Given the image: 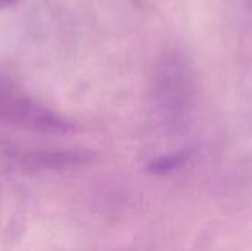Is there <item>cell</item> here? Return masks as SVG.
I'll return each mask as SVG.
<instances>
[{
  "instance_id": "obj_1",
  "label": "cell",
  "mask_w": 252,
  "mask_h": 251,
  "mask_svg": "<svg viewBox=\"0 0 252 251\" xmlns=\"http://www.w3.org/2000/svg\"><path fill=\"white\" fill-rule=\"evenodd\" d=\"M0 121L44 133H65L72 124L30 98L0 86Z\"/></svg>"
},
{
  "instance_id": "obj_2",
  "label": "cell",
  "mask_w": 252,
  "mask_h": 251,
  "mask_svg": "<svg viewBox=\"0 0 252 251\" xmlns=\"http://www.w3.org/2000/svg\"><path fill=\"white\" fill-rule=\"evenodd\" d=\"M10 1H13V0H0V4H7Z\"/></svg>"
}]
</instances>
